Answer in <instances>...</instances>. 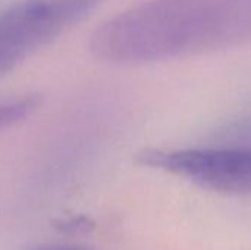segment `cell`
<instances>
[{"mask_svg":"<svg viewBox=\"0 0 251 250\" xmlns=\"http://www.w3.org/2000/svg\"><path fill=\"white\" fill-rule=\"evenodd\" d=\"M35 250H85L79 249V248H69V246H47V248H41V249Z\"/></svg>","mask_w":251,"mask_h":250,"instance_id":"cell-5","label":"cell"},{"mask_svg":"<svg viewBox=\"0 0 251 250\" xmlns=\"http://www.w3.org/2000/svg\"><path fill=\"white\" fill-rule=\"evenodd\" d=\"M251 43V0H144L101 22L91 53L146 65Z\"/></svg>","mask_w":251,"mask_h":250,"instance_id":"cell-1","label":"cell"},{"mask_svg":"<svg viewBox=\"0 0 251 250\" xmlns=\"http://www.w3.org/2000/svg\"><path fill=\"white\" fill-rule=\"evenodd\" d=\"M38 102L35 97H16L0 102V130L7 128L26 118L32 111H35Z\"/></svg>","mask_w":251,"mask_h":250,"instance_id":"cell-4","label":"cell"},{"mask_svg":"<svg viewBox=\"0 0 251 250\" xmlns=\"http://www.w3.org/2000/svg\"><path fill=\"white\" fill-rule=\"evenodd\" d=\"M101 0H19L0 7V77L91 15Z\"/></svg>","mask_w":251,"mask_h":250,"instance_id":"cell-2","label":"cell"},{"mask_svg":"<svg viewBox=\"0 0 251 250\" xmlns=\"http://www.w3.org/2000/svg\"><path fill=\"white\" fill-rule=\"evenodd\" d=\"M143 165L182 177L204 189L251 194V147L153 149L140 153Z\"/></svg>","mask_w":251,"mask_h":250,"instance_id":"cell-3","label":"cell"}]
</instances>
